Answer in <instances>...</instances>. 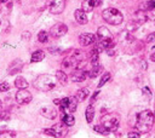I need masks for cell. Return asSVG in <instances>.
I'll return each mask as SVG.
<instances>
[{
	"label": "cell",
	"instance_id": "31",
	"mask_svg": "<svg viewBox=\"0 0 155 138\" xmlns=\"http://www.w3.org/2000/svg\"><path fill=\"white\" fill-rule=\"evenodd\" d=\"M94 130H95L96 132L101 133V134H108V133H109V131H108L106 127H103L102 125H96V126H94Z\"/></svg>",
	"mask_w": 155,
	"mask_h": 138
},
{
	"label": "cell",
	"instance_id": "20",
	"mask_svg": "<svg viewBox=\"0 0 155 138\" xmlns=\"http://www.w3.org/2000/svg\"><path fill=\"white\" fill-rule=\"evenodd\" d=\"M103 70V67L102 66H100V64H97V66H92V69L87 73V75L90 76V78H96V76H98L100 74H101V72Z\"/></svg>",
	"mask_w": 155,
	"mask_h": 138
},
{
	"label": "cell",
	"instance_id": "41",
	"mask_svg": "<svg viewBox=\"0 0 155 138\" xmlns=\"http://www.w3.org/2000/svg\"><path fill=\"white\" fill-rule=\"evenodd\" d=\"M6 1H9V0H0V3H6Z\"/></svg>",
	"mask_w": 155,
	"mask_h": 138
},
{
	"label": "cell",
	"instance_id": "11",
	"mask_svg": "<svg viewBox=\"0 0 155 138\" xmlns=\"http://www.w3.org/2000/svg\"><path fill=\"white\" fill-rule=\"evenodd\" d=\"M101 4H102V0H84L81 7H82L84 12H90V11L94 10L95 7L100 6Z\"/></svg>",
	"mask_w": 155,
	"mask_h": 138
},
{
	"label": "cell",
	"instance_id": "10",
	"mask_svg": "<svg viewBox=\"0 0 155 138\" xmlns=\"http://www.w3.org/2000/svg\"><path fill=\"white\" fill-rule=\"evenodd\" d=\"M40 114H41L44 118H46V119L53 120V119H56V116H57V110H56V108L52 107V105H45V107H43V108L40 109Z\"/></svg>",
	"mask_w": 155,
	"mask_h": 138
},
{
	"label": "cell",
	"instance_id": "2",
	"mask_svg": "<svg viewBox=\"0 0 155 138\" xmlns=\"http://www.w3.org/2000/svg\"><path fill=\"white\" fill-rule=\"evenodd\" d=\"M56 78H53L52 75H49V74H43V75H39L34 81H33V85L37 90L39 91H51L56 87Z\"/></svg>",
	"mask_w": 155,
	"mask_h": 138
},
{
	"label": "cell",
	"instance_id": "37",
	"mask_svg": "<svg viewBox=\"0 0 155 138\" xmlns=\"http://www.w3.org/2000/svg\"><path fill=\"white\" fill-rule=\"evenodd\" d=\"M98 95H100V92H98V91H96V92L94 93V96H92V98H91V104L95 102V99L97 98V96H98Z\"/></svg>",
	"mask_w": 155,
	"mask_h": 138
},
{
	"label": "cell",
	"instance_id": "25",
	"mask_svg": "<svg viewBox=\"0 0 155 138\" xmlns=\"http://www.w3.org/2000/svg\"><path fill=\"white\" fill-rule=\"evenodd\" d=\"M76 105H78L76 98H75V97H70V98H69V104H68V107H67L66 110H68L69 113H74L75 110H76Z\"/></svg>",
	"mask_w": 155,
	"mask_h": 138
},
{
	"label": "cell",
	"instance_id": "17",
	"mask_svg": "<svg viewBox=\"0 0 155 138\" xmlns=\"http://www.w3.org/2000/svg\"><path fill=\"white\" fill-rule=\"evenodd\" d=\"M15 86H16L17 89H19V90H27V87H28V81H27L24 78L18 76V78H16V80H15Z\"/></svg>",
	"mask_w": 155,
	"mask_h": 138
},
{
	"label": "cell",
	"instance_id": "14",
	"mask_svg": "<svg viewBox=\"0 0 155 138\" xmlns=\"http://www.w3.org/2000/svg\"><path fill=\"white\" fill-rule=\"evenodd\" d=\"M132 21H133V22H136L137 24H143L144 22H147V21H148V15H147L144 11L139 10V11H137V12H135V13H133Z\"/></svg>",
	"mask_w": 155,
	"mask_h": 138
},
{
	"label": "cell",
	"instance_id": "12",
	"mask_svg": "<svg viewBox=\"0 0 155 138\" xmlns=\"http://www.w3.org/2000/svg\"><path fill=\"white\" fill-rule=\"evenodd\" d=\"M86 76H87V72H85V70H82V69H75V70L72 73L70 79H72V81H74V82H81V81H84V80L86 79Z\"/></svg>",
	"mask_w": 155,
	"mask_h": 138
},
{
	"label": "cell",
	"instance_id": "16",
	"mask_svg": "<svg viewBox=\"0 0 155 138\" xmlns=\"http://www.w3.org/2000/svg\"><path fill=\"white\" fill-rule=\"evenodd\" d=\"M22 67H23L22 61L16 60V61L9 67V74H16V73H18L19 70H22Z\"/></svg>",
	"mask_w": 155,
	"mask_h": 138
},
{
	"label": "cell",
	"instance_id": "29",
	"mask_svg": "<svg viewBox=\"0 0 155 138\" xmlns=\"http://www.w3.org/2000/svg\"><path fill=\"white\" fill-rule=\"evenodd\" d=\"M0 138H16V133L13 131H4L0 132Z\"/></svg>",
	"mask_w": 155,
	"mask_h": 138
},
{
	"label": "cell",
	"instance_id": "24",
	"mask_svg": "<svg viewBox=\"0 0 155 138\" xmlns=\"http://www.w3.org/2000/svg\"><path fill=\"white\" fill-rule=\"evenodd\" d=\"M72 57L74 58V61L78 63V62H81L85 60V53L80 50H74L73 51V54H72Z\"/></svg>",
	"mask_w": 155,
	"mask_h": 138
},
{
	"label": "cell",
	"instance_id": "5",
	"mask_svg": "<svg viewBox=\"0 0 155 138\" xmlns=\"http://www.w3.org/2000/svg\"><path fill=\"white\" fill-rule=\"evenodd\" d=\"M43 132L45 134H49V136H52L56 138H64L66 134L68 133V128L63 122H59V124L53 125L51 128H45Z\"/></svg>",
	"mask_w": 155,
	"mask_h": 138
},
{
	"label": "cell",
	"instance_id": "34",
	"mask_svg": "<svg viewBox=\"0 0 155 138\" xmlns=\"http://www.w3.org/2000/svg\"><path fill=\"white\" fill-rule=\"evenodd\" d=\"M154 41H155V32L154 33H150L147 37V43H154Z\"/></svg>",
	"mask_w": 155,
	"mask_h": 138
},
{
	"label": "cell",
	"instance_id": "7",
	"mask_svg": "<svg viewBox=\"0 0 155 138\" xmlns=\"http://www.w3.org/2000/svg\"><path fill=\"white\" fill-rule=\"evenodd\" d=\"M67 31H68V27L64 23H56L50 29V34L53 38H61L67 33Z\"/></svg>",
	"mask_w": 155,
	"mask_h": 138
},
{
	"label": "cell",
	"instance_id": "35",
	"mask_svg": "<svg viewBox=\"0 0 155 138\" xmlns=\"http://www.w3.org/2000/svg\"><path fill=\"white\" fill-rule=\"evenodd\" d=\"M49 51H50V53H53V54H58L61 51L57 48V47H53V46H51V47H49Z\"/></svg>",
	"mask_w": 155,
	"mask_h": 138
},
{
	"label": "cell",
	"instance_id": "42",
	"mask_svg": "<svg viewBox=\"0 0 155 138\" xmlns=\"http://www.w3.org/2000/svg\"><path fill=\"white\" fill-rule=\"evenodd\" d=\"M153 51H154V52H155V46H154V47H153Z\"/></svg>",
	"mask_w": 155,
	"mask_h": 138
},
{
	"label": "cell",
	"instance_id": "13",
	"mask_svg": "<svg viewBox=\"0 0 155 138\" xmlns=\"http://www.w3.org/2000/svg\"><path fill=\"white\" fill-rule=\"evenodd\" d=\"M97 37L101 40H113V34L110 33V31L106 27H100L98 32H97Z\"/></svg>",
	"mask_w": 155,
	"mask_h": 138
},
{
	"label": "cell",
	"instance_id": "36",
	"mask_svg": "<svg viewBox=\"0 0 155 138\" xmlns=\"http://www.w3.org/2000/svg\"><path fill=\"white\" fill-rule=\"evenodd\" d=\"M139 132H130L129 133V138H139Z\"/></svg>",
	"mask_w": 155,
	"mask_h": 138
},
{
	"label": "cell",
	"instance_id": "6",
	"mask_svg": "<svg viewBox=\"0 0 155 138\" xmlns=\"http://www.w3.org/2000/svg\"><path fill=\"white\" fill-rule=\"evenodd\" d=\"M66 6V0H49V10L53 15H59L63 12Z\"/></svg>",
	"mask_w": 155,
	"mask_h": 138
},
{
	"label": "cell",
	"instance_id": "19",
	"mask_svg": "<svg viewBox=\"0 0 155 138\" xmlns=\"http://www.w3.org/2000/svg\"><path fill=\"white\" fill-rule=\"evenodd\" d=\"M45 58V53L43 52V51H35V52H33V54H32V58H30V62L32 63H37V62H41Z\"/></svg>",
	"mask_w": 155,
	"mask_h": 138
},
{
	"label": "cell",
	"instance_id": "4",
	"mask_svg": "<svg viewBox=\"0 0 155 138\" xmlns=\"http://www.w3.org/2000/svg\"><path fill=\"white\" fill-rule=\"evenodd\" d=\"M119 124H120V118L115 113H109L101 118V125L106 127L109 132L116 131L119 127Z\"/></svg>",
	"mask_w": 155,
	"mask_h": 138
},
{
	"label": "cell",
	"instance_id": "15",
	"mask_svg": "<svg viewBox=\"0 0 155 138\" xmlns=\"http://www.w3.org/2000/svg\"><path fill=\"white\" fill-rule=\"evenodd\" d=\"M74 16H75V19H76V22H78L79 24H86L87 21H88L86 13H85L82 10H76L75 13H74Z\"/></svg>",
	"mask_w": 155,
	"mask_h": 138
},
{
	"label": "cell",
	"instance_id": "39",
	"mask_svg": "<svg viewBox=\"0 0 155 138\" xmlns=\"http://www.w3.org/2000/svg\"><path fill=\"white\" fill-rule=\"evenodd\" d=\"M59 102H61V99H55V101H53L55 104H59Z\"/></svg>",
	"mask_w": 155,
	"mask_h": 138
},
{
	"label": "cell",
	"instance_id": "23",
	"mask_svg": "<svg viewBox=\"0 0 155 138\" xmlns=\"http://www.w3.org/2000/svg\"><path fill=\"white\" fill-rule=\"evenodd\" d=\"M86 120H87V122L88 124H91L92 122V120H94V116H95V108H94V105H88L87 108H86Z\"/></svg>",
	"mask_w": 155,
	"mask_h": 138
},
{
	"label": "cell",
	"instance_id": "18",
	"mask_svg": "<svg viewBox=\"0 0 155 138\" xmlns=\"http://www.w3.org/2000/svg\"><path fill=\"white\" fill-rule=\"evenodd\" d=\"M88 93H90V92H88V89L84 87V89H80V90L76 92V95H75L74 97L76 98L78 102H82V101H85V99L87 98Z\"/></svg>",
	"mask_w": 155,
	"mask_h": 138
},
{
	"label": "cell",
	"instance_id": "8",
	"mask_svg": "<svg viewBox=\"0 0 155 138\" xmlns=\"http://www.w3.org/2000/svg\"><path fill=\"white\" fill-rule=\"evenodd\" d=\"M32 101V93L27 90H19L16 93V102L18 104H28Z\"/></svg>",
	"mask_w": 155,
	"mask_h": 138
},
{
	"label": "cell",
	"instance_id": "22",
	"mask_svg": "<svg viewBox=\"0 0 155 138\" xmlns=\"http://www.w3.org/2000/svg\"><path fill=\"white\" fill-rule=\"evenodd\" d=\"M56 80L59 82V84L64 85L67 82V80H68V76H67V74L63 70H57L56 72Z\"/></svg>",
	"mask_w": 155,
	"mask_h": 138
},
{
	"label": "cell",
	"instance_id": "33",
	"mask_svg": "<svg viewBox=\"0 0 155 138\" xmlns=\"http://www.w3.org/2000/svg\"><path fill=\"white\" fill-rule=\"evenodd\" d=\"M10 90V85L6 81H0V92H5Z\"/></svg>",
	"mask_w": 155,
	"mask_h": 138
},
{
	"label": "cell",
	"instance_id": "21",
	"mask_svg": "<svg viewBox=\"0 0 155 138\" xmlns=\"http://www.w3.org/2000/svg\"><path fill=\"white\" fill-rule=\"evenodd\" d=\"M62 122H63L67 127L68 126H73L75 124V119L72 114H63L62 115Z\"/></svg>",
	"mask_w": 155,
	"mask_h": 138
},
{
	"label": "cell",
	"instance_id": "40",
	"mask_svg": "<svg viewBox=\"0 0 155 138\" xmlns=\"http://www.w3.org/2000/svg\"><path fill=\"white\" fill-rule=\"evenodd\" d=\"M151 60H153L154 62H155V53H154V54H153V56H151Z\"/></svg>",
	"mask_w": 155,
	"mask_h": 138
},
{
	"label": "cell",
	"instance_id": "9",
	"mask_svg": "<svg viewBox=\"0 0 155 138\" xmlns=\"http://www.w3.org/2000/svg\"><path fill=\"white\" fill-rule=\"evenodd\" d=\"M96 40H97V37L91 33H84L79 37V43L81 46H90L92 44H95Z\"/></svg>",
	"mask_w": 155,
	"mask_h": 138
},
{
	"label": "cell",
	"instance_id": "28",
	"mask_svg": "<svg viewBox=\"0 0 155 138\" xmlns=\"http://www.w3.org/2000/svg\"><path fill=\"white\" fill-rule=\"evenodd\" d=\"M38 40L40 41V43H47V40H49V33L47 32H45V31H41L39 34H38Z\"/></svg>",
	"mask_w": 155,
	"mask_h": 138
},
{
	"label": "cell",
	"instance_id": "27",
	"mask_svg": "<svg viewBox=\"0 0 155 138\" xmlns=\"http://www.w3.org/2000/svg\"><path fill=\"white\" fill-rule=\"evenodd\" d=\"M74 58L72 57V56H69V57H67L66 60H63V62H62V67H63L64 69H69L70 67H73V64H74Z\"/></svg>",
	"mask_w": 155,
	"mask_h": 138
},
{
	"label": "cell",
	"instance_id": "1",
	"mask_svg": "<svg viewBox=\"0 0 155 138\" xmlns=\"http://www.w3.org/2000/svg\"><path fill=\"white\" fill-rule=\"evenodd\" d=\"M154 114L151 110H143L137 116V122H136V128L139 133H147L151 130L153 124H154Z\"/></svg>",
	"mask_w": 155,
	"mask_h": 138
},
{
	"label": "cell",
	"instance_id": "26",
	"mask_svg": "<svg viewBox=\"0 0 155 138\" xmlns=\"http://www.w3.org/2000/svg\"><path fill=\"white\" fill-rule=\"evenodd\" d=\"M155 9V0H149V1H145L142 4L141 10L145 11V10H154Z\"/></svg>",
	"mask_w": 155,
	"mask_h": 138
},
{
	"label": "cell",
	"instance_id": "30",
	"mask_svg": "<svg viewBox=\"0 0 155 138\" xmlns=\"http://www.w3.org/2000/svg\"><path fill=\"white\" fill-rule=\"evenodd\" d=\"M109 79H110V73H104L103 75H102V78H101V80H100V84H98V87H102L107 81H109Z\"/></svg>",
	"mask_w": 155,
	"mask_h": 138
},
{
	"label": "cell",
	"instance_id": "3",
	"mask_svg": "<svg viewBox=\"0 0 155 138\" xmlns=\"http://www.w3.org/2000/svg\"><path fill=\"white\" fill-rule=\"evenodd\" d=\"M102 17H103V19H104L106 22H108L109 24H113V25H119V24H121L122 21H124L122 13H121L118 9H112V7L103 10Z\"/></svg>",
	"mask_w": 155,
	"mask_h": 138
},
{
	"label": "cell",
	"instance_id": "38",
	"mask_svg": "<svg viewBox=\"0 0 155 138\" xmlns=\"http://www.w3.org/2000/svg\"><path fill=\"white\" fill-rule=\"evenodd\" d=\"M107 53L109 54V56H113V54L115 53V51H114V50H112V47H110V48H107Z\"/></svg>",
	"mask_w": 155,
	"mask_h": 138
},
{
	"label": "cell",
	"instance_id": "32",
	"mask_svg": "<svg viewBox=\"0 0 155 138\" xmlns=\"http://www.w3.org/2000/svg\"><path fill=\"white\" fill-rule=\"evenodd\" d=\"M68 104H69V97H66V98H63V99H61L59 105H61V110H62V112H64V110L67 109Z\"/></svg>",
	"mask_w": 155,
	"mask_h": 138
}]
</instances>
